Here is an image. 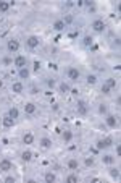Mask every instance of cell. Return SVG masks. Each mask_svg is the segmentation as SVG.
I'll use <instances>...</instances> for the list:
<instances>
[{
    "instance_id": "6da1fadb",
    "label": "cell",
    "mask_w": 121,
    "mask_h": 183,
    "mask_svg": "<svg viewBox=\"0 0 121 183\" xmlns=\"http://www.w3.org/2000/svg\"><path fill=\"white\" fill-rule=\"evenodd\" d=\"M113 144V139L111 138H102L97 141V149H107Z\"/></svg>"
},
{
    "instance_id": "7a4b0ae2",
    "label": "cell",
    "mask_w": 121,
    "mask_h": 183,
    "mask_svg": "<svg viewBox=\"0 0 121 183\" xmlns=\"http://www.w3.org/2000/svg\"><path fill=\"white\" fill-rule=\"evenodd\" d=\"M92 29L95 31V33H103V29H105V23L103 20H95L92 23Z\"/></svg>"
},
{
    "instance_id": "3957f363",
    "label": "cell",
    "mask_w": 121,
    "mask_h": 183,
    "mask_svg": "<svg viewBox=\"0 0 121 183\" xmlns=\"http://www.w3.org/2000/svg\"><path fill=\"white\" fill-rule=\"evenodd\" d=\"M79 76H81V73H79V70H77V68H74V66L68 68V78H69V80H73V81H77V80H79Z\"/></svg>"
},
{
    "instance_id": "277c9868",
    "label": "cell",
    "mask_w": 121,
    "mask_h": 183,
    "mask_svg": "<svg viewBox=\"0 0 121 183\" xmlns=\"http://www.w3.org/2000/svg\"><path fill=\"white\" fill-rule=\"evenodd\" d=\"M7 49H8V52H16V50L20 49V42L16 41V39H10L7 42Z\"/></svg>"
},
{
    "instance_id": "5b68a950",
    "label": "cell",
    "mask_w": 121,
    "mask_h": 183,
    "mask_svg": "<svg viewBox=\"0 0 121 183\" xmlns=\"http://www.w3.org/2000/svg\"><path fill=\"white\" fill-rule=\"evenodd\" d=\"M87 112H89V106H87V102H84V101H77V114L86 115Z\"/></svg>"
},
{
    "instance_id": "8992f818",
    "label": "cell",
    "mask_w": 121,
    "mask_h": 183,
    "mask_svg": "<svg viewBox=\"0 0 121 183\" xmlns=\"http://www.w3.org/2000/svg\"><path fill=\"white\" fill-rule=\"evenodd\" d=\"M15 66L18 70L24 68V66H26V57H23V55H18V57L15 58Z\"/></svg>"
},
{
    "instance_id": "52a82bcc",
    "label": "cell",
    "mask_w": 121,
    "mask_h": 183,
    "mask_svg": "<svg viewBox=\"0 0 121 183\" xmlns=\"http://www.w3.org/2000/svg\"><path fill=\"white\" fill-rule=\"evenodd\" d=\"M0 170H2V172H10V170H12V162H10L8 159L0 160Z\"/></svg>"
},
{
    "instance_id": "ba28073f",
    "label": "cell",
    "mask_w": 121,
    "mask_h": 183,
    "mask_svg": "<svg viewBox=\"0 0 121 183\" xmlns=\"http://www.w3.org/2000/svg\"><path fill=\"white\" fill-rule=\"evenodd\" d=\"M26 44H28V47H31V49H36L37 45H39V37L37 36H31L26 41Z\"/></svg>"
},
{
    "instance_id": "9c48e42d",
    "label": "cell",
    "mask_w": 121,
    "mask_h": 183,
    "mask_svg": "<svg viewBox=\"0 0 121 183\" xmlns=\"http://www.w3.org/2000/svg\"><path fill=\"white\" fill-rule=\"evenodd\" d=\"M32 151H29V149H24L23 152H21V159H23L24 162H29V160H31L32 159Z\"/></svg>"
},
{
    "instance_id": "30bf717a",
    "label": "cell",
    "mask_w": 121,
    "mask_h": 183,
    "mask_svg": "<svg viewBox=\"0 0 121 183\" xmlns=\"http://www.w3.org/2000/svg\"><path fill=\"white\" fill-rule=\"evenodd\" d=\"M24 112H26V114H34V112H36V106H34V104H32V102H26V106H24Z\"/></svg>"
},
{
    "instance_id": "8fae6325",
    "label": "cell",
    "mask_w": 121,
    "mask_h": 183,
    "mask_svg": "<svg viewBox=\"0 0 121 183\" xmlns=\"http://www.w3.org/2000/svg\"><path fill=\"white\" fill-rule=\"evenodd\" d=\"M44 180H45L47 183H53V182L56 180V175L53 173V172H47V173L44 175Z\"/></svg>"
},
{
    "instance_id": "7c38bea8",
    "label": "cell",
    "mask_w": 121,
    "mask_h": 183,
    "mask_svg": "<svg viewBox=\"0 0 121 183\" xmlns=\"http://www.w3.org/2000/svg\"><path fill=\"white\" fill-rule=\"evenodd\" d=\"M12 89H13V93H16V94H21V93H23V89H24V86L21 84V83H13Z\"/></svg>"
},
{
    "instance_id": "4fadbf2b",
    "label": "cell",
    "mask_w": 121,
    "mask_h": 183,
    "mask_svg": "<svg viewBox=\"0 0 121 183\" xmlns=\"http://www.w3.org/2000/svg\"><path fill=\"white\" fill-rule=\"evenodd\" d=\"M32 141H34V134L32 133H26L23 136V143L24 144H32Z\"/></svg>"
},
{
    "instance_id": "5bb4252c",
    "label": "cell",
    "mask_w": 121,
    "mask_h": 183,
    "mask_svg": "<svg viewBox=\"0 0 121 183\" xmlns=\"http://www.w3.org/2000/svg\"><path fill=\"white\" fill-rule=\"evenodd\" d=\"M65 23H63V20H58V21H55V23H53V29H55V31H63L65 29Z\"/></svg>"
},
{
    "instance_id": "9a60e30c",
    "label": "cell",
    "mask_w": 121,
    "mask_h": 183,
    "mask_svg": "<svg viewBox=\"0 0 121 183\" xmlns=\"http://www.w3.org/2000/svg\"><path fill=\"white\" fill-rule=\"evenodd\" d=\"M13 125H15V120H13L12 117H8V115H7V117L3 118V126H5V128H12Z\"/></svg>"
},
{
    "instance_id": "2e32d148",
    "label": "cell",
    "mask_w": 121,
    "mask_h": 183,
    "mask_svg": "<svg viewBox=\"0 0 121 183\" xmlns=\"http://www.w3.org/2000/svg\"><path fill=\"white\" fill-rule=\"evenodd\" d=\"M40 146L44 147V149H48V147H52V141L48 138H42L40 139Z\"/></svg>"
},
{
    "instance_id": "e0dca14e",
    "label": "cell",
    "mask_w": 121,
    "mask_h": 183,
    "mask_svg": "<svg viewBox=\"0 0 121 183\" xmlns=\"http://www.w3.org/2000/svg\"><path fill=\"white\" fill-rule=\"evenodd\" d=\"M107 125L111 126V128H115V126H116V117H113V115H108V117H107Z\"/></svg>"
},
{
    "instance_id": "ac0fdd59",
    "label": "cell",
    "mask_w": 121,
    "mask_h": 183,
    "mask_svg": "<svg viewBox=\"0 0 121 183\" xmlns=\"http://www.w3.org/2000/svg\"><path fill=\"white\" fill-rule=\"evenodd\" d=\"M20 78L21 80H26V78H29V70L26 68V66H24V68H20Z\"/></svg>"
},
{
    "instance_id": "d6986e66",
    "label": "cell",
    "mask_w": 121,
    "mask_h": 183,
    "mask_svg": "<svg viewBox=\"0 0 121 183\" xmlns=\"http://www.w3.org/2000/svg\"><path fill=\"white\" fill-rule=\"evenodd\" d=\"M18 115H20V112H18V109H16V107H12V109L8 110V117H12L13 120H15V118H18Z\"/></svg>"
},
{
    "instance_id": "ffe728a7",
    "label": "cell",
    "mask_w": 121,
    "mask_h": 183,
    "mask_svg": "<svg viewBox=\"0 0 121 183\" xmlns=\"http://www.w3.org/2000/svg\"><path fill=\"white\" fill-rule=\"evenodd\" d=\"M102 160H103V164H108V165H111V164L115 162V157H113V156H110V154H107V156H103V157H102Z\"/></svg>"
},
{
    "instance_id": "44dd1931",
    "label": "cell",
    "mask_w": 121,
    "mask_h": 183,
    "mask_svg": "<svg viewBox=\"0 0 121 183\" xmlns=\"http://www.w3.org/2000/svg\"><path fill=\"white\" fill-rule=\"evenodd\" d=\"M110 177H111V178H120V169H115V167H113V169H110Z\"/></svg>"
},
{
    "instance_id": "7402d4cb",
    "label": "cell",
    "mask_w": 121,
    "mask_h": 183,
    "mask_svg": "<svg viewBox=\"0 0 121 183\" xmlns=\"http://www.w3.org/2000/svg\"><path fill=\"white\" fill-rule=\"evenodd\" d=\"M68 167L71 169V170H76V169H77V160H76V159H69V160H68Z\"/></svg>"
},
{
    "instance_id": "603a6c76",
    "label": "cell",
    "mask_w": 121,
    "mask_h": 183,
    "mask_svg": "<svg viewBox=\"0 0 121 183\" xmlns=\"http://www.w3.org/2000/svg\"><path fill=\"white\" fill-rule=\"evenodd\" d=\"M92 42H94V39L90 36H86L84 39H82V44H84L86 47H90V45H92Z\"/></svg>"
},
{
    "instance_id": "cb8c5ba5",
    "label": "cell",
    "mask_w": 121,
    "mask_h": 183,
    "mask_svg": "<svg viewBox=\"0 0 121 183\" xmlns=\"http://www.w3.org/2000/svg\"><path fill=\"white\" fill-rule=\"evenodd\" d=\"M105 84L108 86L110 89H111V88H116V80H115V78H108V80H107V83H105Z\"/></svg>"
},
{
    "instance_id": "d4e9b609",
    "label": "cell",
    "mask_w": 121,
    "mask_h": 183,
    "mask_svg": "<svg viewBox=\"0 0 121 183\" xmlns=\"http://www.w3.org/2000/svg\"><path fill=\"white\" fill-rule=\"evenodd\" d=\"M69 91H71V89H69V86L66 84V83H61V84H60V93H63V94H68Z\"/></svg>"
},
{
    "instance_id": "484cf974",
    "label": "cell",
    "mask_w": 121,
    "mask_h": 183,
    "mask_svg": "<svg viewBox=\"0 0 121 183\" xmlns=\"http://www.w3.org/2000/svg\"><path fill=\"white\" fill-rule=\"evenodd\" d=\"M86 80H87L89 84H95V83H97V76H95V75H87Z\"/></svg>"
},
{
    "instance_id": "4316f807",
    "label": "cell",
    "mask_w": 121,
    "mask_h": 183,
    "mask_svg": "<svg viewBox=\"0 0 121 183\" xmlns=\"http://www.w3.org/2000/svg\"><path fill=\"white\" fill-rule=\"evenodd\" d=\"M71 138H73V133H71V131H65V133H63V141L65 143L71 141Z\"/></svg>"
},
{
    "instance_id": "83f0119b",
    "label": "cell",
    "mask_w": 121,
    "mask_h": 183,
    "mask_svg": "<svg viewBox=\"0 0 121 183\" xmlns=\"http://www.w3.org/2000/svg\"><path fill=\"white\" fill-rule=\"evenodd\" d=\"M10 8V2H0V12H7Z\"/></svg>"
},
{
    "instance_id": "f1b7e54d",
    "label": "cell",
    "mask_w": 121,
    "mask_h": 183,
    "mask_svg": "<svg viewBox=\"0 0 121 183\" xmlns=\"http://www.w3.org/2000/svg\"><path fill=\"white\" fill-rule=\"evenodd\" d=\"M66 182H68V183H76L77 182V177H76V175H68V177H66Z\"/></svg>"
},
{
    "instance_id": "f546056e",
    "label": "cell",
    "mask_w": 121,
    "mask_h": 183,
    "mask_svg": "<svg viewBox=\"0 0 121 183\" xmlns=\"http://www.w3.org/2000/svg\"><path fill=\"white\" fill-rule=\"evenodd\" d=\"M84 164H86L87 167H92V165H94V157H87V159L84 160Z\"/></svg>"
},
{
    "instance_id": "4dcf8cb0",
    "label": "cell",
    "mask_w": 121,
    "mask_h": 183,
    "mask_svg": "<svg viewBox=\"0 0 121 183\" xmlns=\"http://www.w3.org/2000/svg\"><path fill=\"white\" fill-rule=\"evenodd\" d=\"M73 20H74V18H73L71 15H66V16H65V20H63V23H65V25H66V23L69 25V23H73Z\"/></svg>"
},
{
    "instance_id": "1f68e13d",
    "label": "cell",
    "mask_w": 121,
    "mask_h": 183,
    "mask_svg": "<svg viewBox=\"0 0 121 183\" xmlns=\"http://www.w3.org/2000/svg\"><path fill=\"white\" fill-rule=\"evenodd\" d=\"M99 112H100V114H107V106H105V104H100V106H99Z\"/></svg>"
},
{
    "instance_id": "d6a6232c",
    "label": "cell",
    "mask_w": 121,
    "mask_h": 183,
    "mask_svg": "<svg viewBox=\"0 0 121 183\" xmlns=\"http://www.w3.org/2000/svg\"><path fill=\"white\" fill-rule=\"evenodd\" d=\"M5 182H7V183H15V177L8 175V177H5Z\"/></svg>"
},
{
    "instance_id": "836d02e7",
    "label": "cell",
    "mask_w": 121,
    "mask_h": 183,
    "mask_svg": "<svg viewBox=\"0 0 121 183\" xmlns=\"http://www.w3.org/2000/svg\"><path fill=\"white\" fill-rule=\"evenodd\" d=\"M102 93H103V94H110V88L107 84H103V86H102Z\"/></svg>"
},
{
    "instance_id": "e575fe53",
    "label": "cell",
    "mask_w": 121,
    "mask_h": 183,
    "mask_svg": "<svg viewBox=\"0 0 121 183\" xmlns=\"http://www.w3.org/2000/svg\"><path fill=\"white\" fill-rule=\"evenodd\" d=\"M47 84H48V88H53V86H55V80H52V78L47 80Z\"/></svg>"
},
{
    "instance_id": "d590c367",
    "label": "cell",
    "mask_w": 121,
    "mask_h": 183,
    "mask_svg": "<svg viewBox=\"0 0 121 183\" xmlns=\"http://www.w3.org/2000/svg\"><path fill=\"white\" fill-rule=\"evenodd\" d=\"M40 68V63L39 62H36V63H34V70H39Z\"/></svg>"
},
{
    "instance_id": "8d00e7d4",
    "label": "cell",
    "mask_w": 121,
    "mask_h": 183,
    "mask_svg": "<svg viewBox=\"0 0 121 183\" xmlns=\"http://www.w3.org/2000/svg\"><path fill=\"white\" fill-rule=\"evenodd\" d=\"M116 154H118V156L121 154V146H120V144H118V146H116Z\"/></svg>"
},
{
    "instance_id": "74e56055",
    "label": "cell",
    "mask_w": 121,
    "mask_h": 183,
    "mask_svg": "<svg viewBox=\"0 0 121 183\" xmlns=\"http://www.w3.org/2000/svg\"><path fill=\"white\" fill-rule=\"evenodd\" d=\"M3 63H7V65H8V63H12V60H10V58H3Z\"/></svg>"
},
{
    "instance_id": "f35d334b",
    "label": "cell",
    "mask_w": 121,
    "mask_h": 183,
    "mask_svg": "<svg viewBox=\"0 0 121 183\" xmlns=\"http://www.w3.org/2000/svg\"><path fill=\"white\" fill-rule=\"evenodd\" d=\"M2 88H3V83H2V80H0V89H2Z\"/></svg>"
}]
</instances>
